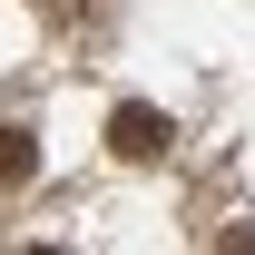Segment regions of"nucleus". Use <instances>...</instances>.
I'll use <instances>...</instances> for the list:
<instances>
[{
	"label": "nucleus",
	"mask_w": 255,
	"mask_h": 255,
	"mask_svg": "<svg viewBox=\"0 0 255 255\" xmlns=\"http://www.w3.org/2000/svg\"><path fill=\"white\" fill-rule=\"evenodd\" d=\"M167 137H177V128H167L157 108H118V118H108V147H118L128 167H147V157H167Z\"/></svg>",
	"instance_id": "1"
},
{
	"label": "nucleus",
	"mask_w": 255,
	"mask_h": 255,
	"mask_svg": "<svg viewBox=\"0 0 255 255\" xmlns=\"http://www.w3.org/2000/svg\"><path fill=\"white\" fill-rule=\"evenodd\" d=\"M30 167H39L30 128H0V187H30Z\"/></svg>",
	"instance_id": "2"
}]
</instances>
